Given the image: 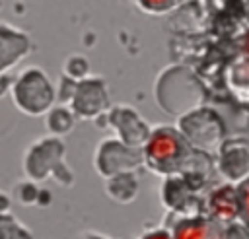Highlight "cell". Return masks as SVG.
<instances>
[{
	"mask_svg": "<svg viewBox=\"0 0 249 239\" xmlns=\"http://www.w3.org/2000/svg\"><path fill=\"white\" fill-rule=\"evenodd\" d=\"M148 152L152 155V159H163L169 157L175 152V140L169 134H158L150 140L148 144Z\"/></svg>",
	"mask_w": 249,
	"mask_h": 239,
	"instance_id": "obj_1",
	"label": "cell"
},
{
	"mask_svg": "<svg viewBox=\"0 0 249 239\" xmlns=\"http://www.w3.org/2000/svg\"><path fill=\"white\" fill-rule=\"evenodd\" d=\"M142 4H144V8H148V10L160 12V10H165V8H167L169 0H142Z\"/></svg>",
	"mask_w": 249,
	"mask_h": 239,
	"instance_id": "obj_2",
	"label": "cell"
},
{
	"mask_svg": "<svg viewBox=\"0 0 249 239\" xmlns=\"http://www.w3.org/2000/svg\"><path fill=\"white\" fill-rule=\"evenodd\" d=\"M146 239H167L165 235H161V233H152V235H148Z\"/></svg>",
	"mask_w": 249,
	"mask_h": 239,
	"instance_id": "obj_3",
	"label": "cell"
}]
</instances>
